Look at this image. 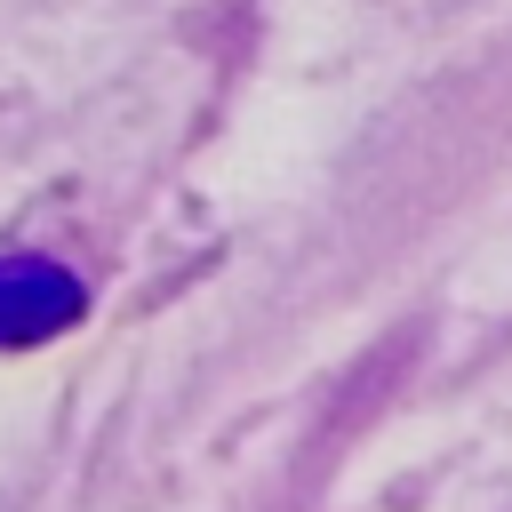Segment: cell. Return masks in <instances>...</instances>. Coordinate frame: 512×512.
<instances>
[{
	"mask_svg": "<svg viewBox=\"0 0 512 512\" xmlns=\"http://www.w3.org/2000/svg\"><path fill=\"white\" fill-rule=\"evenodd\" d=\"M88 312V288L72 264L32 256V248H0V352L48 344Z\"/></svg>",
	"mask_w": 512,
	"mask_h": 512,
	"instance_id": "obj_1",
	"label": "cell"
}]
</instances>
